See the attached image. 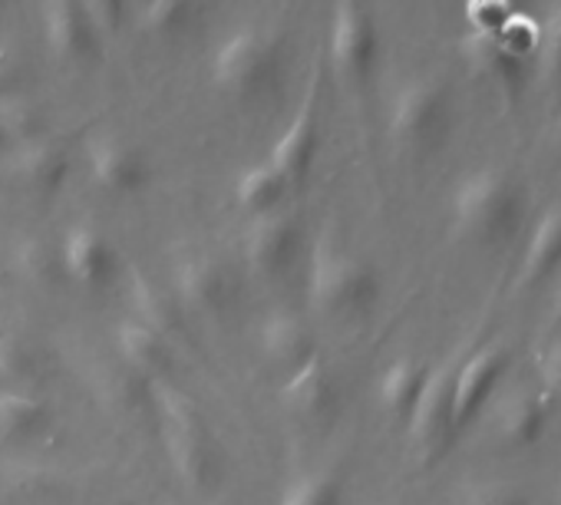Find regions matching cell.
<instances>
[{
    "label": "cell",
    "mask_w": 561,
    "mask_h": 505,
    "mask_svg": "<svg viewBox=\"0 0 561 505\" xmlns=\"http://www.w3.org/2000/svg\"><path fill=\"white\" fill-rule=\"evenodd\" d=\"M525 218V192L499 165L466 172L449 198V225L456 238L472 244H505Z\"/></svg>",
    "instance_id": "cell-1"
},
{
    "label": "cell",
    "mask_w": 561,
    "mask_h": 505,
    "mask_svg": "<svg viewBox=\"0 0 561 505\" xmlns=\"http://www.w3.org/2000/svg\"><path fill=\"white\" fill-rule=\"evenodd\" d=\"M152 410L159 416L169 462L188 492H211L221 479V446L205 413L179 387L152 383Z\"/></svg>",
    "instance_id": "cell-2"
},
{
    "label": "cell",
    "mask_w": 561,
    "mask_h": 505,
    "mask_svg": "<svg viewBox=\"0 0 561 505\" xmlns=\"http://www.w3.org/2000/svg\"><path fill=\"white\" fill-rule=\"evenodd\" d=\"M377 272L344 248L334 234H321L308 259V301L328 321H351L377 305Z\"/></svg>",
    "instance_id": "cell-3"
},
{
    "label": "cell",
    "mask_w": 561,
    "mask_h": 505,
    "mask_svg": "<svg viewBox=\"0 0 561 505\" xmlns=\"http://www.w3.org/2000/svg\"><path fill=\"white\" fill-rule=\"evenodd\" d=\"M285 67V41L271 27L241 24L228 31L208 64L211 87L234 100H257L271 93Z\"/></svg>",
    "instance_id": "cell-4"
},
{
    "label": "cell",
    "mask_w": 561,
    "mask_h": 505,
    "mask_svg": "<svg viewBox=\"0 0 561 505\" xmlns=\"http://www.w3.org/2000/svg\"><path fill=\"white\" fill-rule=\"evenodd\" d=\"M449 90L436 77H410L390 100L387 133L397 152L430 156L449 133Z\"/></svg>",
    "instance_id": "cell-5"
},
{
    "label": "cell",
    "mask_w": 561,
    "mask_h": 505,
    "mask_svg": "<svg viewBox=\"0 0 561 505\" xmlns=\"http://www.w3.org/2000/svg\"><path fill=\"white\" fill-rule=\"evenodd\" d=\"M328 54L334 73L344 83L360 87L370 80L380 57V31L370 11V0H334Z\"/></svg>",
    "instance_id": "cell-6"
},
{
    "label": "cell",
    "mask_w": 561,
    "mask_h": 505,
    "mask_svg": "<svg viewBox=\"0 0 561 505\" xmlns=\"http://www.w3.org/2000/svg\"><path fill=\"white\" fill-rule=\"evenodd\" d=\"M172 291L182 301L185 311L215 318L231 308L234 282L221 259L208 255V251H188L175 262L172 272Z\"/></svg>",
    "instance_id": "cell-7"
},
{
    "label": "cell",
    "mask_w": 561,
    "mask_h": 505,
    "mask_svg": "<svg viewBox=\"0 0 561 505\" xmlns=\"http://www.w3.org/2000/svg\"><path fill=\"white\" fill-rule=\"evenodd\" d=\"M87 169L93 185L110 195H133L149 182L146 152L116 133H100L87 142Z\"/></svg>",
    "instance_id": "cell-8"
},
{
    "label": "cell",
    "mask_w": 561,
    "mask_h": 505,
    "mask_svg": "<svg viewBox=\"0 0 561 505\" xmlns=\"http://www.w3.org/2000/svg\"><path fill=\"white\" fill-rule=\"evenodd\" d=\"M305 248V228L295 215L288 211H271V215H261L251 221V231H248V241H244V255H248V265L264 275V278H277L285 275L295 259L301 255Z\"/></svg>",
    "instance_id": "cell-9"
},
{
    "label": "cell",
    "mask_w": 561,
    "mask_h": 505,
    "mask_svg": "<svg viewBox=\"0 0 561 505\" xmlns=\"http://www.w3.org/2000/svg\"><path fill=\"white\" fill-rule=\"evenodd\" d=\"M407 433L410 443L416 449V456L423 462L436 459L449 439L456 436V423H453V370H433L423 397L413 410V416L407 420Z\"/></svg>",
    "instance_id": "cell-10"
},
{
    "label": "cell",
    "mask_w": 561,
    "mask_h": 505,
    "mask_svg": "<svg viewBox=\"0 0 561 505\" xmlns=\"http://www.w3.org/2000/svg\"><path fill=\"white\" fill-rule=\"evenodd\" d=\"M505 370H508V351L502 344H485L482 351L466 357V364L453 374V423H456V433L462 426H469L485 410V403L499 390Z\"/></svg>",
    "instance_id": "cell-11"
},
{
    "label": "cell",
    "mask_w": 561,
    "mask_h": 505,
    "mask_svg": "<svg viewBox=\"0 0 561 505\" xmlns=\"http://www.w3.org/2000/svg\"><path fill=\"white\" fill-rule=\"evenodd\" d=\"M57 248H60V262H64L67 285H80V288L100 291V288H106L116 278L119 255H116L113 241L100 228L73 225V228H67V234H64V241Z\"/></svg>",
    "instance_id": "cell-12"
},
{
    "label": "cell",
    "mask_w": 561,
    "mask_h": 505,
    "mask_svg": "<svg viewBox=\"0 0 561 505\" xmlns=\"http://www.w3.org/2000/svg\"><path fill=\"white\" fill-rule=\"evenodd\" d=\"M41 37L57 64H80L96 50V24L83 0H44Z\"/></svg>",
    "instance_id": "cell-13"
},
{
    "label": "cell",
    "mask_w": 561,
    "mask_h": 505,
    "mask_svg": "<svg viewBox=\"0 0 561 505\" xmlns=\"http://www.w3.org/2000/svg\"><path fill=\"white\" fill-rule=\"evenodd\" d=\"M280 403H285V410L291 416H298L301 423H311V426L334 420L341 390H337L334 370L328 367L321 351L308 364H301L298 370L288 374L285 387H280Z\"/></svg>",
    "instance_id": "cell-14"
},
{
    "label": "cell",
    "mask_w": 561,
    "mask_h": 505,
    "mask_svg": "<svg viewBox=\"0 0 561 505\" xmlns=\"http://www.w3.org/2000/svg\"><path fill=\"white\" fill-rule=\"evenodd\" d=\"M318 149H321V113H318V93L311 87L298 116L274 139L267 162L285 175L288 185H301L318 162Z\"/></svg>",
    "instance_id": "cell-15"
},
{
    "label": "cell",
    "mask_w": 561,
    "mask_h": 505,
    "mask_svg": "<svg viewBox=\"0 0 561 505\" xmlns=\"http://www.w3.org/2000/svg\"><path fill=\"white\" fill-rule=\"evenodd\" d=\"M4 172L18 188L31 195H54L70 175V156L64 152V146L41 136L24 146H14L4 156Z\"/></svg>",
    "instance_id": "cell-16"
},
{
    "label": "cell",
    "mask_w": 561,
    "mask_h": 505,
    "mask_svg": "<svg viewBox=\"0 0 561 505\" xmlns=\"http://www.w3.org/2000/svg\"><path fill=\"white\" fill-rule=\"evenodd\" d=\"M129 305L136 311V321L165 337L169 344L188 337V311L175 298L172 288H162L152 275L133 272L129 275Z\"/></svg>",
    "instance_id": "cell-17"
},
{
    "label": "cell",
    "mask_w": 561,
    "mask_h": 505,
    "mask_svg": "<svg viewBox=\"0 0 561 505\" xmlns=\"http://www.w3.org/2000/svg\"><path fill=\"white\" fill-rule=\"evenodd\" d=\"M466 67L485 80L495 93H502L505 100L522 93L525 83V60H518L515 54H508L495 34H469L459 47Z\"/></svg>",
    "instance_id": "cell-18"
},
{
    "label": "cell",
    "mask_w": 561,
    "mask_h": 505,
    "mask_svg": "<svg viewBox=\"0 0 561 505\" xmlns=\"http://www.w3.org/2000/svg\"><path fill=\"white\" fill-rule=\"evenodd\" d=\"M116 354L119 360L136 370L142 380L149 383H169L172 370H175V351L165 337H159L156 331H149L139 321H126L116 331Z\"/></svg>",
    "instance_id": "cell-19"
},
{
    "label": "cell",
    "mask_w": 561,
    "mask_h": 505,
    "mask_svg": "<svg viewBox=\"0 0 561 505\" xmlns=\"http://www.w3.org/2000/svg\"><path fill=\"white\" fill-rule=\"evenodd\" d=\"M554 272H561V198L538 215V221L528 234V244H525L515 285L522 291H528V288L548 282Z\"/></svg>",
    "instance_id": "cell-20"
},
{
    "label": "cell",
    "mask_w": 561,
    "mask_h": 505,
    "mask_svg": "<svg viewBox=\"0 0 561 505\" xmlns=\"http://www.w3.org/2000/svg\"><path fill=\"white\" fill-rule=\"evenodd\" d=\"M548 433V400L538 390H518L495 410V436L508 449H531Z\"/></svg>",
    "instance_id": "cell-21"
},
{
    "label": "cell",
    "mask_w": 561,
    "mask_h": 505,
    "mask_svg": "<svg viewBox=\"0 0 561 505\" xmlns=\"http://www.w3.org/2000/svg\"><path fill=\"white\" fill-rule=\"evenodd\" d=\"M261 351L271 364L291 374L318 354V344H314V331L301 314L277 311L261 324Z\"/></svg>",
    "instance_id": "cell-22"
},
{
    "label": "cell",
    "mask_w": 561,
    "mask_h": 505,
    "mask_svg": "<svg viewBox=\"0 0 561 505\" xmlns=\"http://www.w3.org/2000/svg\"><path fill=\"white\" fill-rule=\"evenodd\" d=\"M430 374L433 370L423 360H416V357L393 360L380 374V380H377V400H380L383 413L393 416V420H400V423H407L413 416L420 397H423V387H426Z\"/></svg>",
    "instance_id": "cell-23"
},
{
    "label": "cell",
    "mask_w": 561,
    "mask_h": 505,
    "mask_svg": "<svg viewBox=\"0 0 561 505\" xmlns=\"http://www.w3.org/2000/svg\"><path fill=\"white\" fill-rule=\"evenodd\" d=\"M54 423V410L44 397L27 390H0V439L27 443Z\"/></svg>",
    "instance_id": "cell-24"
},
{
    "label": "cell",
    "mask_w": 561,
    "mask_h": 505,
    "mask_svg": "<svg viewBox=\"0 0 561 505\" xmlns=\"http://www.w3.org/2000/svg\"><path fill=\"white\" fill-rule=\"evenodd\" d=\"M288 182L285 175H280L267 159L264 162H254L248 165L238 179H234V202L244 215L251 218H261V215H271L280 208V202H285L288 195Z\"/></svg>",
    "instance_id": "cell-25"
},
{
    "label": "cell",
    "mask_w": 561,
    "mask_h": 505,
    "mask_svg": "<svg viewBox=\"0 0 561 505\" xmlns=\"http://www.w3.org/2000/svg\"><path fill=\"white\" fill-rule=\"evenodd\" d=\"M11 262H14V272L21 275V282L34 285L41 291H54V288L67 285L60 248L47 238H21L14 244Z\"/></svg>",
    "instance_id": "cell-26"
},
{
    "label": "cell",
    "mask_w": 561,
    "mask_h": 505,
    "mask_svg": "<svg viewBox=\"0 0 561 505\" xmlns=\"http://www.w3.org/2000/svg\"><path fill=\"white\" fill-rule=\"evenodd\" d=\"M96 393L103 397V403L123 416H133V413H142L152 406V383L142 380L136 370H129L123 360H116L113 367H100L96 374Z\"/></svg>",
    "instance_id": "cell-27"
},
{
    "label": "cell",
    "mask_w": 561,
    "mask_h": 505,
    "mask_svg": "<svg viewBox=\"0 0 561 505\" xmlns=\"http://www.w3.org/2000/svg\"><path fill=\"white\" fill-rule=\"evenodd\" d=\"M47 357L37 337L21 331H0V380L31 383L44 374Z\"/></svg>",
    "instance_id": "cell-28"
},
{
    "label": "cell",
    "mask_w": 561,
    "mask_h": 505,
    "mask_svg": "<svg viewBox=\"0 0 561 505\" xmlns=\"http://www.w3.org/2000/svg\"><path fill=\"white\" fill-rule=\"evenodd\" d=\"M280 505H344V485L331 472H305L288 482Z\"/></svg>",
    "instance_id": "cell-29"
},
{
    "label": "cell",
    "mask_w": 561,
    "mask_h": 505,
    "mask_svg": "<svg viewBox=\"0 0 561 505\" xmlns=\"http://www.w3.org/2000/svg\"><path fill=\"white\" fill-rule=\"evenodd\" d=\"M0 129L8 133L11 149L24 146V142L44 136V113L31 100H24V96L8 100V103H0Z\"/></svg>",
    "instance_id": "cell-30"
},
{
    "label": "cell",
    "mask_w": 561,
    "mask_h": 505,
    "mask_svg": "<svg viewBox=\"0 0 561 505\" xmlns=\"http://www.w3.org/2000/svg\"><path fill=\"white\" fill-rule=\"evenodd\" d=\"M538 73L541 80L561 93V0L554 4V11L548 14V21L541 24V34H538Z\"/></svg>",
    "instance_id": "cell-31"
},
{
    "label": "cell",
    "mask_w": 561,
    "mask_h": 505,
    "mask_svg": "<svg viewBox=\"0 0 561 505\" xmlns=\"http://www.w3.org/2000/svg\"><path fill=\"white\" fill-rule=\"evenodd\" d=\"M198 0H152L142 8V27L149 34H179L195 21Z\"/></svg>",
    "instance_id": "cell-32"
},
{
    "label": "cell",
    "mask_w": 561,
    "mask_h": 505,
    "mask_svg": "<svg viewBox=\"0 0 561 505\" xmlns=\"http://www.w3.org/2000/svg\"><path fill=\"white\" fill-rule=\"evenodd\" d=\"M515 14L512 0H466L469 34H499Z\"/></svg>",
    "instance_id": "cell-33"
},
{
    "label": "cell",
    "mask_w": 561,
    "mask_h": 505,
    "mask_svg": "<svg viewBox=\"0 0 561 505\" xmlns=\"http://www.w3.org/2000/svg\"><path fill=\"white\" fill-rule=\"evenodd\" d=\"M459 505H528V495L512 482L485 479V482L466 485Z\"/></svg>",
    "instance_id": "cell-34"
},
{
    "label": "cell",
    "mask_w": 561,
    "mask_h": 505,
    "mask_svg": "<svg viewBox=\"0 0 561 505\" xmlns=\"http://www.w3.org/2000/svg\"><path fill=\"white\" fill-rule=\"evenodd\" d=\"M538 34H541V24H535V21L525 18V14H515L495 37H499V44H502L508 54H515L518 60H528V57H535V50H538Z\"/></svg>",
    "instance_id": "cell-35"
},
{
    "label": "cell",
    "mask_w": 561,
    "mask_h": 505,
    "mask_svg": "<svg viewBox=\"0 0 561 505\" xmlns=\"http://www.w3.org/2000/svg\"><path fill=\"white\" fill-rule=\"evenodd\" d=\"M535 374H538V393H541L548 403H551V400H561V337H554V341L538 354Z\"/></svg>",
    "instance_id": "cell-36"
},
{
    "label": "cell",
    "mask_w": 561,
    "mask_h": 505,
    "mask_svg": "<svg viewBox=\"0 0 561 505\" xmlns=\"http://www.w3.org/2000/svg\"><path fill=\"white\" fill-rule=\"evenodd\" d=\"M24 64L14 54V47L0 44V103L24 96Z\"/></svg>",
    "instance_id": "cell-37"
},
{
    "label": "cell",
    "mask_w": 561,
    "mask_h": 505,
    "mask_svg": "<svg viewBox=\"0 0 561 505\" xmlns=\"http://www.w3.org/2000/svg\"><path fill=\"white\" fill-rule=\"evenodd\" d=\"M83 8L90 11L93 24L96 27H110L116 31L119 21H123V8H126V0H83Z\"/></svg>",
    "instance_id": "cell-38"
},
{
    "label": "cell",
    "mask_w": 561,
    "mask_h": 505,
    "mask_svg": "<svg viewBox=\"0 0 561 505\" xmlns=\"http://www.w3.org/2000/svg\"><path fill=\"white\" fill-rule=\"evenodd\" d=\"M11 152V139H8V133L4 129H0V159H4Z\"/></svg>",
    "instance_id": "cell-39"
},
{
    "label": "cell",
    "mask_w": 561,
    "mask_h": 505,
    "mask_svg": "<svg viewBox=\"0 0 561 505\" xmlns=\"http://www.w3.org/2000/svg\"><path fill=\"white\" fill-rule=\"evenodd\" d=\"M554 318L561 321V282H558V288H554Z\"/></svg>",
    "instance_id": "cell-40"
},
{
    "label": "cell",
    "mask_w": 561,
    "mask_h": 505,
    "mask_svg": "<svg viewBox=\"0 0 561 505\" xmlns=\"http://www.w3.org/2000/svg\"><path fill=\"white\" fill-rule=\"evenodd\" d=\"M126 4H129V0H126ZM133 4H139V11H142L146 4H152V0H133Z\"/></svg>",
    "instance_id": "cell-41"
},
{
    "label": "cell",
    "mask_w": 561,
    "mask_h": 505,
    "mask_svg": "<svg viewBox=\"0 0 561 505\" xmlns=\"http://www.w3.org/2000/svg\"><path fill=\"white\" fill-rule=\"evenodd\" d=\"M0 331H4V328H0Z\"/></svg>",
    "instance_id": "cell-42"
}]
</instances>
